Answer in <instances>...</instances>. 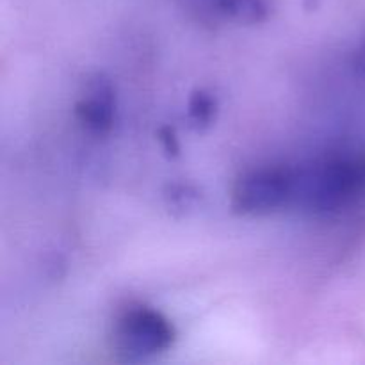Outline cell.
Segmentation results:
<instances>
[{
  "mask_svg": "<svg viewBox=\"0 0 365 365\" xmlns=\"http://www.w3.org/2000/svg\"><path fill=\"white\" fill-rule=\"evenodd\" d=\"M365 196V153H334L294 168L292 205L334 214Z\"/></svg>",
  "mask_w": 365,
  "mask_h": 365,
  "instance_id": "6da1fadb",
  "label": "cell"
},
{
  "mask_svg": "<svg viewBox=\"0 0 365 365\" xmlns=\"http://www.w3.org/2000/svg\"><path fill=\"white\" fill-rule=\"evenodd\" d=\"M175 328L164 314L152 307H130L118 317L113 348L121 360L138 362L168 351L173 346Z\"/></svg>",
  "mask_w": 365,
  "mask_h": 365,
  "instance_id": "7a4b0ae2",
  "label": "cell"
},
{
  "mask_svg": "<svg viewBox=\"0 0 365 365\" xmlns=\"http://www.w3.org/2000/svg\"><path fill=\"white\" fill-rule=\"evenodd\" d=\"M294 168L260 166L237 178L232 209L242 216H266L292 203Z\"/></svg>",
  "mask_w": 365,
  "mask_h": 365,
  "instance_id": "3957f363",
  "label": "cell"
},
{
  "mask_svg": "<svg viewBox=\"0 0 365 365\" xmlns=\"http://www.w3.org/2000/svg\"><path fill=\"white\" fill-rule=\"evenodd\" d=\"M116 114V95L113 82L102 73L86 81L84 95L75 103V118L88 132L103 135L110 132Z\"/></svg>",
  "mask_w": 365,
  "mask_h": 365,
  "instance_id": "277c9868",
  "label": "cell"
},
{
  "mask_svg": "<svg viewBox=\"0 0 365 365\" xmlns=\"http://www.w3.org/2000/svg\"><path fill=\"white\" fill-rule=\"evenodd\" d=\"M212 11L235 24H259L266 20L267 6L264 0H209Z\"/></svg>",
  "mask_w": 365,
  "mask_h": 365,
  "instance_id": "5b68a950",
  "label": "cell"
},
{
  "mask_svg": "<svg viewBox=\"0 0 365 365\" xmlns=\"http://www.w3.org/2000/svg\"><path fill=\"white\" fill-rule=\"evenodd\" d=\"M217 113V98L205 89H198L191 95L187 103L189 127L202 132L212 125Z\"/></svg>",
  "mask_w": 365,
  "mask_h": 365,
  "instance_id": "8992f818",
  "label": "cell"
},
{
  "mask_svg": "<svg viewBox=\"0 0 365 365\" xmlns=\"http://www.w3.org/2000/svg\"><path fill=\"white\" fill-rule=\"evenodd\" d=\"M168 207L177 214H187L189 210H195V207L200 202L198 189L189 184H171L164 191Z\"/></svg>",
  "mask_w": 365,
  "mask_h": 365,
  "instance_id": "52a82bcc",
  "label": "cell"
},
{
  "mask_svg": "<svg viewBox=\"0 0 365 365\" xmlns=\"http://www.w3.org/2000/svg\"><path fill=\"white\" fill-rule=\"evenodd\" d=\"M157 139L160 141V145H163L168 157H171V159L178 157V153H180V143H178L177 132H175L173 127H168V125L160 127L159 130H157Z\"/></svg>",
  "mask_w": 365,
  "mask_h": 365,
  "instance_id": "ba28073f",
  "label": "cell"
},
{
  "mask_svg": "<svg viewBox=\"0 0 365 365\" xmlns=\"http://www.w3.org/2000/svg\"><path fill=\"white\" fill-rule=\"evenodd\" d=\"M353 66H355L356 73L365 81V45L362 48H359V52L355 53V59H353Z\"/></svg>",
  "mask_w": 365,
  "mask_h": 365,
  "instance_id": "9c48e42d",
  "label": "cell"
}]
</instances>
